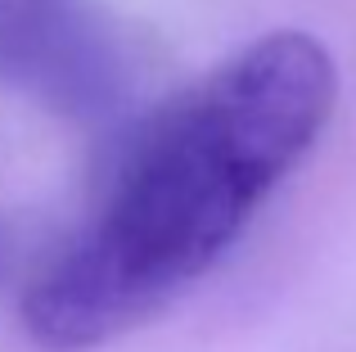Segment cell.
Masks as SVG:
<instances>
[{"label":"cell","instance_id":"cell-1","mask_svg":"<svg viewBox=\"0 0 356 352\" xmlns=\"http://www.w3.org/2000/svg\"><path fill=\"white\" fill-rule=\"evenodd\" d=\"M339 68L312 32H270L203 72L136 136L99 208L23 298L27 339L90 352L145 326L235 248L316 150Z\"/></svg>","mask_w":356,"mask_h":352},{"label":"cell","instance_id":"cell-2","mask_svg":"<svg viewBox=\"0 0 356 352\" xmlns=\"http://www.w3.org/2000/svg\"><path fill=\"white\" fill-rule=\"evenodd\" d=\"M0 86L72 122L118 113L131 63L95 0H0Z\"/></svg>","mask_w":356,"mask_h":352}]
</instances>
